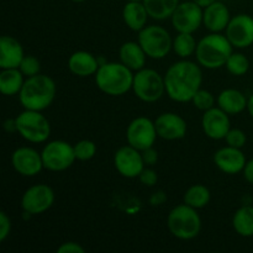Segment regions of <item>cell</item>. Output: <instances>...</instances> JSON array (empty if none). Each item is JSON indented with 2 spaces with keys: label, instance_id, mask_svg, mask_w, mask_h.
Listing matches in <instances>:
<instances>
[{
  "label": "cell",
  "instance_id": "4dcf8cb0",
  "mask_svg": "<svg viewBox=\"0 0 253 253\" xmlns=\"http://www.w3.org/2000/svg\"><path fill=\"white\" fill-rule=\"evenodd\" d=\"M74 153H76L77 160L89 161L95 156L96 145L93 141L82 140L74 145Z\"/></svg>",
  "mask_w": 253,
  "mask_h": 253
},
{
  "label": "cell",
  "instance_id": "836d02e7",
  "mask_svg": "<svg viewBox=\"0 0 253 253\" xmlns=\"http://www.w3.org/2000/svg\"><path fill=\"white\" fill-rule=\"evenodd\" d=\"M227 146H231V147H236V148H242L245 145H246V133L244 132L240 128H231V130L227 132L226 137Z\"/></svg>",
  "mask_w": 253,
  "mask_h": 253
},
{
  "label": "cell",
  "instance_id": "52a82bcc",
  "mask_svg": "<svg viewBox=\"0 0 253 253\" xmlns=\"http://www.w3.org/2000/svg\"><path fill=\"white\" fill-rule=\"evenodd\" d=\"M138 43L150 58H165L173 48V41L169 32L162 26L151 25L143 27L138 34Z\"/></svg>",
  "mask_w": 253,
  "mask_h": 253
},
{
  "label": "cell",
  "instance_id": "6da1fadb",
  "mask_svg": "<svg viewBox=\"0 0 253 253\" xmlns=\"http://www.w3.org/2000/svg\"><path fill=\"white\" fill-rule=\"evenodd\" d=\"M203 83L202 69L190 61H179L166 72V93L177 103H187L197 94Z\"/></svg>",
  "mask_w": 253,
  "mask_h": 253
},
{
  "label": "cell",
  "instance_id": "b9f144b4",
  "mask_svg": "<svg viewBox=\"0 0 253 253\" xmlns=\"http://www.w3.org/2000/svg\"><path fill=\"white\" fill-rule=\"evenodd\" d=\"M247 110H249L250 115L253 118V94L249 98V103H247Z\"/></svg>",
  "mask_w": 253,
  "mask_h": 253
},
{
  "label": "cell",
  "instance_id": "d4e9b609",
  "mask_svg": "<svg viewBox=\"0 0 253 253\" xmlns=\"http://www.w3.org/2000/svg\"><path fill=\"white\" fill-rule=\"evenodd\" d=\"M24 74L19 68L2 69L0 73V91L4 95H15L19 94L24 85Z\"/></svg>",
  "mask_w": 253,
  "mask_h": 253
},
{
  "label": "cell",
  "instance_id": "3957f363",
  "mask_svg": "<svg viewBox=\"0 0 253 253\" xmlns=\"http://www.w3.org/2000/svg\"><path fill=\"white\" fill-rule=\"evenodd\" d=\"M95 83L103 93L111 96L124 95L132 89L133 74L124 63L106 62L95 73Z\"/></svg>",
  "mask_w": 253,
  "mask_h": 253
},
{
  "label": "cell",
  "instance_id": "e0dca14e",
  "mask_svg": "<svg viewBox=\"0 0 253 253\" xmlns=\"http://www.w3.org/2000/svg\"><path fill=\"white\" fill-rule=\"evenodd\" d=\"M156 130L158 137L174 141L183 138L187 133V123L182 116L174 113H163L156 119Z\"/></svg>",
  "mask_w": 253,
  "mask_h": 253
},
{
  "label": "cell",
  "instance_id": "cb8c5ba5",
  "mask_svg": "<svg viewBox=\"0 0 253 253\" xmlns=\"http://www.w3.org/2000/svg\"><path fill=\"white\" fill-rule=\"evenodd\" d=\"M146 56L143 48L137 42L128 41L125 42L120 47V59L121 63L125 64L131 71H140L145 67Z\"/></svg>",
  "mask_w": 253,
  "mask_h": 253
},
{
  "label": "cell",
  "instance_id": "f35d334b",
  "mask_svg": "<svg viewBox=\"0 0 253 253\" xmlns=\"http://www.w3.org/2000/svg\"><path fill=\"white\" fill-rule=\"evenodd\" d=\"M166 202H167V195H166V193L162 192V190L155 192L150 198V203L152 207H160V205L165 204Z\"/></svg>",
  "mask_w": 253,
  "mask_h": 253
},
{
  "label": "cell",
  "instance_id": "8992f818",
  "mask_svg": "<svg viewBox=\"0 0 253 253\" xmlns=\"http://www.w3.org/2000/svg\"><path fill=\"white\" fill-rule=\"evenodd\" d=\"M16 131L22 138L32 143H41L48 140L51 135L49 121L41 114V111H22L15 119Z\"/></svg>",
  "mask_w": 253,
  "mask_h": 253
},
{
  "label": "cell",
  "instance_id": "277c9868",
  "mask_svg": "<svg viewBox=\"0 0 253 253\" xmlns=\"http://www.w3.org/2000/svg\"><path fill=\"white\" fill-rule=\"evenodd\" d=\"M232 47L226 35L222 36L219 32H211L198 42L195 57L200 66L208 69H216L226 64L232 54Z\"/></svg>",
  "mask_w": 253,
  "mask_h": 253
},
{
  "label": "cell",
  "instance_id": "ffe728a7",
  "mask_svg": "<svg viewBox=\"0 0 253 253\" xmlns=\"http://www.w3.org/2000/svg\"><path fill=\"white\" fill-rule=\"evenodd\" d=\"M230 20V11L224 2L216 0L204 9L203 24L210 32H221L222 30H226Z\"/></svg>",
  "mask_w": 253,
  "mask_h": 253
},
{
  "label": "cell",
  "instance_id": "ee69618b",
  "mask_svg": "<svg viewBox=\"0 0 253 253\" xmlns=\"http://www.w3.org/2000/svg\"><path fill=\"white\" fill-rule=\"evenodd\" d=\"M127 1H143V0H127Z\"/></svg>",
  "mask_w": 253,
  "mask_h": 253
},
{
  "label": "cell",
  "instance_id": "44dd1931",
  "mask_svg": "<svg viewBox=\"0 0 253 253\" xmlns=\"http://www.w3.org/2000/svg\"><path fill=\"white\" fill-rule=\"evenodd\" d=\"M99 61L91 53L85 51L74 52L68 59V68L78 77L93 76L98 72Z\"/></svg>",
  "mask_w": 253,
  "mask_h": 253
},
{
  "label": "cell",
  "instance_id": "4316f807",
  "mask_svg": "<svg viewBox=\"0 0 253 253\" xmlns=\"http://www.w3.org/2000/svg\"><path fill=\"white\" fill-rule=\"evenodd\" d=\"M232 226L235 231L242 237L253 236V207L245 205L235 212L232 217Z\"/></svg>",
  "mask_w": 253,
  "mask_h": 253
},
{
  "label": "cell",
  "instance_id": "e575fe53",
  "mask_svg": "<svg viewBox=\"0 0 253 253\" xmlns=\"http://www.w3.org/2000/svg\"><path fill=\"white\" fill-rule=\"evenodd\" d=\"M138 178H140L141 183H142L143 185H146V187H153V185L157 184L158 182L157 173H156V170L151 169V168H147V169L143 168V170L141 172V174L138 175Z\"/></svg>",
  "mask_w": 253,
  "mask_h": 253
},
{
  "label": "cell",
  "instance_id": "7bdbcfd3",
  "mask_svg": "<svg viewBox=\"0 0 253 253\" xmlns=\"http://www.w3.org/2000/svg\"><path fill=\"white\" fill-rule=\"evenodd\" d=\"M72 1H74V2H82V1H85V0H72Z\"/></svg>",
  "mask_w": 253,
  "mask_h": 253
},
{
  "label": "cell",
  "instance_id": "30bf717a",
  "mask_svg": "<svg viewBox=\"0 0 253 253\" xmlns=\"http://www.w3.org/2000/svg\"><path fill=\"white\" fill-rule=\"evenodd\" d=\"M157 136L155 123L143 116L136 118L135 120L131 121L127 131H126V138H127L128 145L138 151L153 147Z\"/></svg>",
  "mask_w": 253,
  "mask_h": 253
},
{
  "label": "cell",
  "instance_id": "1f68e13d",
  "mask_svg": "<svg viewBox=\"0 0 253 253\" xmlns=\"http://www.w3.org/2000/svg\"><path fill=\"white\" fill-rule=\"evenodd\" d=\"M192 101L195 105V108L203 111H207L209 110V109L214 108L215 104L214 95H212L210 91L204 90V89H199V90L197 91V94L193 96Z\"/></svg>",
  "mask_w": 253,
  "mask_h": 253
},
{
  "label": "cell",
  "instance_id": "7c38bea8",
  "mask_svg": "<svg viewBox=\"0 0 253 253\" xmlns=\"http://www.w3.org/2000/svg\"><path fill=\"white\" fill-rule=\"evenodd\" d=\"M54 203V193L47 184H36L24 193L21 207L29 215H39L47 211Z\"/></svg>",
  "mask_w": 253,
  "mask_h": 253
},
{
  "label": "cell",
  "instance_id": "ba28073f",
  "mask_svg": "<svg viewBox=\"0 0 253 253\" xmlns=\"http://www.w3.org/2000/svg\"><path fill=\"white\" fill-rule=\"evenodd\" d=\"M132 90L140 100L155 103L162 98L166 91L165 77H161V74L153 69H140L133 74Z\"/></svg>",
  "mask_w": 253,
  "mask_h": 253
},
{
  "label": "cell",
  "instance_id": "8fae6325",
  "mask_svg": "<svg viewBox=\"0 0 253 253\" xmlns=\"http://www.w3.org/2000/svg\"><path fill=\"white\" fill-rule=\"evenodd\" d=\"M203 14L204 10L202 6L192 1L179 2L177 9L172 15V25L178 32L193 34L197 31L203 24Z\"/></svg>",
  "mask_w": 253,
  "mask_h": 253
},
{
  "label": "cell",
  "instance_id": "2e32d148",
  "mask_svg": "<svg viewBox=\"0 0 253 253\" xmlns=\"http://www.w3.org/2000/svg\"><path fill=\"white\" fill-rule=\"evenodd\" d=\"M202 126L205 135L212 140H221L226 137L231 130L229 114L220 108H211L204 111L202 119Z\"/></svg>",
  "mask_w": 253,
  "mask_h": 253
},
{
  "label": "cell",
  "instance_id": "603a6c76",
  "mask_svg": "<svg viewBox=\"0 0 253 253\" xmlns=\"http://www.w3.org/2000/svg\"><path fill=\"white\" fill-rule=\"evenodd\" d=\"M247 98L237 89H225L217 96V105L229 115H236L247 108Z\"/></svg>",
  "mask_w": 253,
  "mask_h": 253
},
{
  "label": "cell",
  "instance_id": "ac0fdd59",
  "mask_svg": "<svg viewBox=\"0 0 253 253\" xmlns=\"http://www.w3.org/2000/svg\"><path fill=\"white\" fill-rule=\"evenodd\" d=\"M214 163L221 172L226 174H237L244 170L246 166V157L241 148L227 146L215 152Z\"/></svg>",
  "mask_w": 253,
  "mask_h": 253
},
{
  "label": "cell",
  "instance_id": "5b68a950",
  "mask_svg": "<svg viewBox=\"0 0 253 253\" xmlns=\"http://www.w3.org/2000/svg\"><path fill=\"white\" fill-rule=\"evenodd\" d=\"M168 230L179 240H192L199 235L202 220L197 209L184 203L173 208L167 219Z\"/></svg>",
  "mask_w": 253,
  "mask_h": 253
},
{
  "label": "cell",
  "instance_id": "d6a6232c",
  "mask_svg": "<svg viewBox=\"0 0 253 253\" xmlns=\"http://www.w3.org/2000/svg\"><path fill=\"white\" fill-rule=\"evenodd\" d=\"M19 69L21 71V73L24 76L34 77L40 74L41 63H40V61L35 56H25L21 64H20Z\"/></svg>",
  "mask_w": 253,
  "mask_h": 253
},
{
  "label": "cell",
  "instance_id": "9c48e42d",
  "mask_svg": "<svg viewBox=\"0 0 253 253\" xmlns=\"http://www.w3.org/2000/svg\"><path fill=\"white\" fill-rule=\"evenodd\" d=\"M43 167L52 172L66 170L73 165L76 158L74 146H71L66 141H51L44 146L41 152Z\"/></svg>",
  "mask_w": 253,
  "mask_h": 253
},
{
  "label": "cell",
  "instance_id": "7a4b0ae2",
  "mask_svg": "<svg viewBox=\"0 0 253 253\" xmlns=\"http://www.w3.org/2000/svg\"><path fill=\"white\" fill-rule=\"evenodd\" d=\"M56 83L44 74L29 77L19 93L20 103L26 110L42 111L48 108L56 96Z\"/></svg>",
  "mask_w": 253,
  "mask_h": 253
},
{
  "label": "cell",
  "instance_id": "5bb4252c",
  "mask_svg": "<svg viewBox=\"0 0 253 253\" xmlns=\"http://www.w3.org/2000/svg\"><path fill=\"white\" fill-rule=\"evenodd\" d=\"M226 37L237 48H246L253 43V17L239 14L231 17L226 27Z\"/></svg>",
  "mask_w": 253,
  "mask_h": 253
},
{
  "label": "cell",
  "instance_id": "60d3db41",
  "mask_svg": "<svg viewBox=\"0 0 253 253\" xmlns=\"http://www.w3.org/2000/svg\"><path fill=\"white\" fill-rule=\"evenodd\" d=\"M194 2H197L199 6H202L203 9H205V7H208L209 5H211L212 2H215L216 0H193Z\"/></svg>",
  "mask_w": 253,
  "mask_h": 253
},
{
  "label": "cell",
  "instance_id": "4fadbf2b",
  "mask_svg": "<svg viewBox=\"0 0 253 253\" xmlns=\"http://www.w3.org/2000/svg\"><path fill=\"white\" fill-rule=\"evenodd\" d=\"M116 170L125 178H137L145 168L142 153L132 146H124L114 156Z\"/></svg>",
  "mask_w": 253,
  "mask_h": 253
},
{
  "label": "cell",
  "instance_id": "d6986e66",
  "mask_svg": "<svg viewBox=\"0 0 253 253\" xmlns=\"http://www.w3.org/2000/svg\"><path fill=\"white\" fill-rule=\"evenodd\" d=\"M24 57V49L16 39L11 36L0 39V67L2 69L19 68Z\"/></svg>",
  "mask_w": 253,
  "mask_h": 253
},
{
  "label": "cell",
  "instance_id": "d590c367",
  "mask_svg": "<svg viewBox=\"0 0 253 253\" xmlns=\"http://www.w3.org/2000/svg\"><path fill=\"white\" fill-rule=\"evenodd\" d=\"M11 231V221L4 211L0 212V241H5Z\"/></svg>",
  "mask_w": 253,
  "mask_h": 253
},
{
  "label": "cell",
  "instance_id": "484cf974",
  "mask_svg": "<svg viewBox=\"0 0 253 253\" xmlns=\"http://www.w3.org/2000/svg\"><path fill=\"white\" fill-rule=\"evenodd\" d=\"M148 15L155 20H166L172 17L179 5V0H143Z\"/></svg>",
  "mask_w": 253,
  "mask_h": 253
},
{
  "label": "cell",
  "instance_id": "8d00e7d4",
  "mask_svg": "<svg viewBox=\"0 0 253 253\" xmlns=\"http://www.w3.org/2000/svg\"><path fill=\"white\" fill-rule=\"evenodd\" d=\"M58 253H84L85 250L77 242H66L57 249Z\"/></svg>",
  "mask_w": 253,
  "mask_h": 253
},
{
  "label": "cell",
  "instance_id": "f546056e",
  "mask_svg": "<svg viewBox=\"0 0 253 253\" xmlns=\"http://www.w3.org/2000/svg\"><path fill=\"white\" fill-rule=\"evenodd\" d=\"M225 67L227 68V71L230 72L234 76H244L249 72L250 69V61L247 59V57L242 53H234L230 56V58L227 59Z\"/></svg>",
  "mask_w": 253,
  "mask_h": 253
},
{
  "label": "cell",
  "instance_id": "f1b7e54d",
  "mask_svg": "<svg viewBox=\"0 0 253 253\" xmlns=\"http://www.w3.org/2000/svg\"><path fill=\"white\" fill-rule=\"evenodd\" d=\"M173 49L179 57L187 58L197 51V41L192 34L179 32L178 36L173 40Z\"/></svg>",
  "mask_w": 253,
  "mask_h": 253
},
{
  "label": "cell",
  "instance_id": "9a60e30c",
  "mask_svg": "<svg viewBox=\"0 0 253 253\" xmlns=\"http://www.w3.org/2000/svg\"><path fill=\"white\" fill-rule=\"evenodd\" d=\"M14 169L24 177H34L39 174L43 167L41 153L31 147H20L12 153Z\"/></svg>",
  "mask_w": 253,
  "mask_h": 253
},
{
  "label": "cell",
  "instance_id": "74e56055",
  "mask_svg": "<svg viewBox=\"0 0 253 253\" xmlns=\"http://www.w3.org/2000/svg\"><path fill=\"white\" fill-rule=\"evenodd\" d=\"M142 153V158L145 165L148 166H155L158 161V152L153 147L147 148V150L141 151Z\"/></svg>",
  "mask_w": 253,
  "mask_h": 253
},
{
  "label": "cell",
  "instance_id": "7402d4cb",
  "mask_svg": "<svg viewBox=\"0 0 253 253\" xmlns=\"http://www.w3.org/2000/svg\"><path fill=\"white\" fill-rule=\"evenodd\" d=\"M148 16L150 15L146 10L143 1H127L124 6V21L132 31L140 32L143 27H146Z\"/></svg>",
  "mask_w": 253,
  "mask_h": 253
},
{
  "label": "cell",
  "instance_id": "83f0119b",
  "mask_svg": "<svg viewBox=\"0 0 253 253\" xmlns=\"http://www.w3.org/2000/svg\"><path fill=\"white\" fill-rule=\"evenodd\" d=\"M184 203L194 209H203L210 202V190L205 185H192L184 194Z\"/></svg>",
  "mask_w": 253,
  "mask_h": 253
},
{
  "label": "cell",
  "instance_id": "ab89813d",
  "mask_svg": "<svg viewBox=\"0 0 253 253\" xmlns=\"http://www.w3.org/2000/svg\"><path fill=\"white\" fill-rule=\"evenodd\" d=\"M244 177L250 184L253 185V158L246 162V166L244 168Z\"/></svg>",
  "mask_w": 253,
  "mask_h": 253
}]
</instances>
